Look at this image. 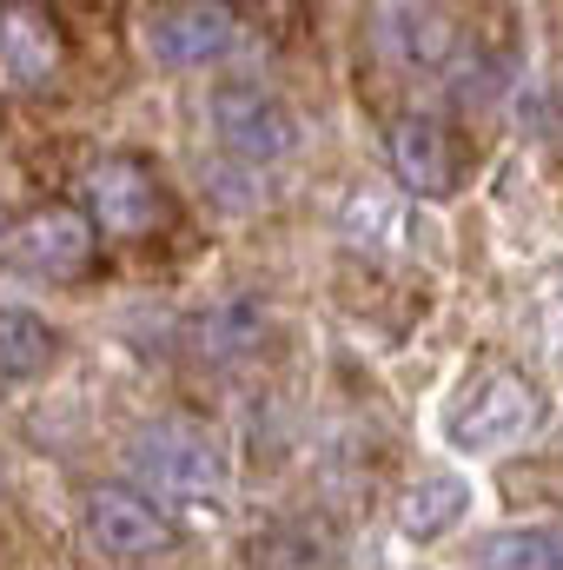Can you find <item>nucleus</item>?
I'll return each mask as SVG.
<instances>
[{"label": "nucleus", "mask_w": 563, "mask_h": 570, "mask_svg": "<svg viewBox=\"0 0 563 570\" xmlns=\"http://www.w3.org/2000/svg\"><path fill=\"white\" fill-rule=\"evenodd\" d=\"M134 464V484L172 518H192V524H219L226 518V498H233V464H226V444L199 419H159L134 438L127 451Z\"/></svg>", "instance_id": "1"}, {"label": "nucleus", "mask_w": 563, "mask_h": 570, "mask_svg": "<svg viewBox=\"0 0 563 570\" xmlns=\"http://www.w3.org/2000/svg\"><path fill=\"white\" fill-rule=\"evenodd\" d=\"M437 425H444V444L457 458H504L551 425V399L517 365H477L451 385Z\"/></svg>", "instance_id": "2"}, {"label": "nucleus", "mask_w": 563, "mask_h": 570, "mask_svg": "<svg viewBox=\"0 0 563 570\" xmlns=\"http://www.w3.org/2000/svg\"><path fill=\"white\" fill-rule=\"evenodd\" d=\"M206 120H213L219 153L226 159H246V166H279L305 140L298 107L285 100L279 87H266V80H219L206 94Z\"/></svg>", "instance_id": "3"}, {"label": "nucleus", "mask_w": 563, "mask_h": 570, "mask_svg": "<svg viewBox=\"0 0 563 570\" xmlns=\"http://www.w3.org/2000/svg\"><path fill=\"white\" fill-rule=\"evenodd\" d=\"M80 531H87V551L107 558V564H159V558L179 551L172 518L146 498L140 484H100V491H87Z\"/></svg>", "instance_id": "4"}, {"label": "nucleus", "mask_w": 563, "mask_h": 570, "mask_svg": "<svg viewBox=\"0 0 563 570\" xmlns=\"http://www.w3.org/2000/svg\"><path fill=\"white\" fill-rule=\"evenodd\" d=\"M93 246H100V226L87 219V206H33L0 233V266L27 279H80L93 266Z\"/></svg>", "instance_id": "5"}, {"label": "nucleus", "mask_w": 563, "mask_h": 570, "mask_svg": "<svg viewBox=\"0 0 563 570\" xmlns=\"http://www.w3.org/2000/svg\"><path fill=\"white\" fill-rule=\"evenodd\" d=\"M80 206H87V219H93L107 239H146V233L166 219V186H159V173H152L146 159L107 153V159L87 166Z\"/></svg>", "instance_id": "6"}, {"label": "nucleus", "mask_w": 563, "mask_h": 570, "mask_svg": "<svg viewBox=\"0 0 563 570\" xmlns=\"http://www.w3.org/2000/svg\"><path fill=\"white\" fill-rule=\"evenodd\" d=\"M385 159H392V173L412 199H451L457 179H464L457 134L437 114H398L392 134H385Z\"/></svg>", "instance_id": "7"}, {"label": "nucleus", "mask_w": 563, "mask_h": 570, "mask_svg": "<svg viewBox=\"0 0 563 570\" xmlns=\"http://www.w3.org/2000/svg\"><path fill=\"white\" fill-rule=\"evenodd\" d=\"M146 40L166 67H219V60L239 53L246 33H239V13L226 0H172V7L152 13Z\"/></svg>", "instance_id": "8"}, {"label": "nucleus", "mask_w": 563, "mask_h": 570, "mask_svg": "<svg viewBox=\"0 0 563 570\" xmlns=\"http://www.w3.org/2000/svg\"><path fill=\"white\" fill-rule=\"evenodd\" d=\"M67 60V40H60V20L40 7V0H7L0 7V73L13 87H47Z\"/></svg>", "instance_id": "9"}, {"label": "nucleus", "mask_w": 563, "mask_h": 570, "mask_svg": "<svg viewBox=\"0 0 563 570\" xmlns=\"http://www.w3.org/2000/svg\"><path fill=\"white\" fill-rule=\"evenodd\" d=\"M378 40H385V53H392L398 67H412V73H437V67H451V53H457L451 20H444L437 7H424V0H385Z\"/></svg>", "instance_id": "10"}, {"label": "nucleus", "mask_w": 563, "mask_h": 570, "mask_svg": "<svg viewBox=\"0 0 563 570\" xmlns=\"http://www.w3.org/2000/svg\"><path fill=\"white\" fill-rule=\"evenodd\" d=\"M67 338L60 325H47L40 312L27 305H0V385H27V379H47L60 365Z\"/></svg>", "instance_id": "11"}, {"label": "nucleus", "mask_w": 563, "mask_h": 570, "mask_svg": "<svg viewBox=\"0 0 563 570\" xmlns=\"http://www.w3.org/2000/svg\"><path fill=\"white\" fill-rule=\"evenodd\" d=\"M464 511H471V484L451 478V471H431V478H418V484L405 491V504H398V531L418 538V544H431V538H444Z\"/></svg>", "instance_id": "12"}, {"label": "nucleus", "mask_w": 563, "mask_h": 570, "mask_svg": "<svg viewBox=\"0 0 563 570\" xmlns=\"http://www.w3.org/2000/svg\"><path fill=\"white\" fill-rule=\"evenodd\" d=\"M471 564L484 570H563V531L551 524H524V531H497L471 551Z\"/></svg>", "instance_id": "13"}, {"label": "nucleus", "mask_w": 563, "mask_h": 570, "mask_svg": "<svg viewBox=\"0 0 563 570\" xmlns=\"http://www.w3.org/2000/svg\"><path fill=\"white\" fill-rule=\"evenodd\" d=\"M345 226H378V233H358L352 246H372V253H418V219H412V206H398V199H385V193H358L352 199V213H345Z\"/></svg>", "instance_id": "14"}, {"label": "nucleus", "mask_w": 563, "mask_h": 570, "mask_svg": "<svg viewBox=\"0 0 563 570\" xmlns=\"http://www.w3.org/2000/svg\"><path fill=\"white\" fill-rule=\"evenodd\" d=\"M226 7H239V0H226Z\"/></svg>", "instance_id": "15"}]
</instances>
